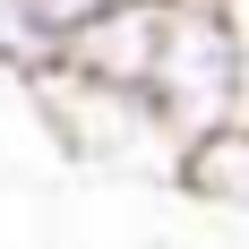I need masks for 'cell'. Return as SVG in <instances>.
<instances>
[{
	"mask_svg": "<svg viewBox=\"0 0 249 249\" xmlns=\"http://www.w3.org/2000/svg\"><path fill=\"white\" fill-rule=\"evenodd\" d=\"M146 95H155V112H163V129L180 146L224 129V121H241V43H232L224 0H172Z\"/></svg>",
	"mask_w": 249,
	"mask_h": 249,
	"instance_id": "7a4b0ae2",
	"label": "cell"
},
{
	"mask_svg": "<svg viewBox=\"0 0 249 249\" xmlns=\"http://www.w3.org/2000/svg\"><path fill=\"white\" fill-rule=\"evenodd\" d=\"M43 60H52V43L35 35V18H26L18 0H0V69H9V77H35Z\"/></svg>",
	"mask_w": 249,
	"mask_h": 249,
	"instance_id": "5b68a950",
	"label": "cell"
},
{
	"mask_svg": "<svg viewBox=\"0 0 249 249\" xmlns=\"http://www.w3.org/2000/svg\"><path fill=\"white\" fill-rule=\"evenodd\" d=\"M43 129L60 138V155L77 163H138V155H180V138L163 129L146 86H112V77L77 69V60H43L35 77H18Z\"/></svg>",
	"mask_w": 249,
	"mask_h": 249,
	"instance_id": "6da1fadb",
	"label": "cell"
},
{
	"mask_svg": "<svg viewBox=\"0 0 249 249\" xmlns=\"http://www.w3.org/2000/svg\"><path fill=\"white\" fill-rule=\"evenodd\" d=\"M18 9H26V18H35V35H43V43H52V60H60V52L77 43V26L95 18L103 0H18Z\"/></svg>",
	"mask_w": 249,
	"mask_h": 249,
	"instance_id": "8992f818",
	"label": "cell"
},
{
	"mask_svg": "<svg viewBox=\"0 0 249 249\" xmlns=\"http://www.w3.org/2000/svg\"><path fill=\"white\" fill-rule=\"evenodd\" d=\"M172 180L198 206L249 224V121H224V129H206V138H189V146L172 155Z\"/></svg>",
	"mask_w": 249,
	"mask_h": 249,
	"instance_id": "277c9868",
	"label": "cell"
},
{
	"mask_svg": "<svg viewBox=\"0 0 249 249\" xmlns=\"http://www.w3.org/2000/svg\"><path fill=\"white\" fill-rule=\"evenodd\" d=\"M232 9V43H241V121H249V0H224Z\"/></svg>",
	"mask_w": 249,
	"mask_h": 249,
	"instance_id": "52a82bcc",
	"label": "cell"
},
{
	"mask_svg": "<svg viewBox=\"0 0 249 249\" xmlns=\"http://www.w3.org/2000/svg\"><path fill=\"white\" fill-rule=\"evenodd\" d=\"M163 18H172V0H103L95 18L77 26V43L60 52V60L112 77V86H146L155 52H163Z\"/></svg>",
	"mask_w": 249,
	"mask_h": 249,
	"instance_id": "3957f363",
	"label": "cell"
}]
</instances>
